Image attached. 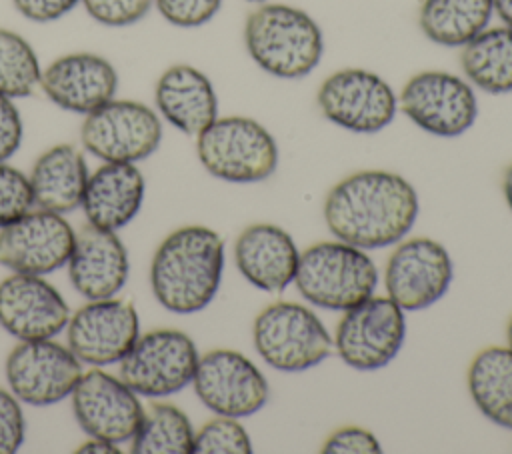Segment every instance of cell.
Here are the masks:
<instances>
[{
  "label": "cell",
  "mask_w": 512,
  "mask_h": 454,
  "mask_svg": "<svg viewBox=\"0 0 512 454\" xmlns=\"http://www.w3.org/2000/svg\"><path fill=\"white\" fill-rule=\"evenodd\" d=\"M416 188L390 170H360L336 182L324 200L330 234L362 250L398 244L418 218Z\"/></svg>",
  "instance_id": "cell-1"
},
{
  "label": "cell",
  "mask_w": 512,
  "mask_h": 454,
  "mask_svg": "<svg viewBox=\"0 0 512 454\" xmlns=\"http://www.w3.org/2000/svg\"><path fill=\"white\" fill-rule=\"evenodd\" d=\"M222 272V236L208 226L190 224L158 244L150 262V288L168 312L194 314L214 300Z\"/></svg>",
  "instance_id": "cell-2"
},
{
  "label": "cell",
  "mask_w": 512,
  "mask_h": 454,
  "mask_svg": "<svg viewBox=\"0 0 512 454\" xmlns=\"http://www.w3.org/2000/svg\"><path fill=\"white\" fill-rule=\"evenodd\" d=\"M244 46L266 74L298 80L320 64L324 36L306 10L282 2H262L246 18Z\"/></svg>",
  "instance_id": "cell-3"
},
{
  "label": "cell",
  "mask_w": 512,
  "mask_h": 454,
  "mask_svg": "<svg viewBox=\"0 0 512 454\" xmlns=\"http://www.w3.org/2000/svg\"><path fill=\"white\" fill-rule=\"evenodd\" d=\"M292 284L312 306L344 312L374 294L378 268L366 250L322 240L300 252Z\"/></svg>",
  "instance_id": "cell-4"
},
{
  "label": "cell",
  "mask_w": 512,
  "mask_h": 454,
  "mask_svg": "<svg viewBox=\"0 0 512 454\" xmlns=\"http://www.w3.org/2000/svg\"><path fill=\"white\" fill-rule=\"evenodd\" d=\"M196 154L210 176L234 184L270 178L280 158L274 136L248 116H218L196 136Z\"/></svg>",
  "instance_id": "cell-5"
},
{
  "label": "cell",
  "mask_w": 512,
  "mask_h": 454,
  "mask_svg": "<svg viewBox=\"0 0 512 454\" xmlns=\"http://www.w3.org/2000/svg\"><path fill=\"white\" fill-rule=\"evenodd\" d=\"M258 356L274 370L304 372L326 360L334 348L322 320L304 304L278 300L258 312L252 326Z\"/></svg>",
  "instance_id": "cell-6"
},
{
  "label": "cell",
  "mask_w": 512,
  "mask_h": 454,
  "mask_svg": "<svg viewBox=\"0 0 512 454\" xmlns=\"http://www.w3.org/2000/svg\"><path fill=\"white\" fill-rule=\"evenodd\" d=\"M198 358V348L186 332L156 328L136 338L118 362V378L138 396L164 398L192 384Z\"/></svg>",
  "instance_id": "cell-7"
},
{
  "label": "cell",
  "mask_w": 512,
  "mask_h": 454,
  "mask_svg": "<svg viewBox=\"0 0 512 454\" xmlns=\"http://www.w3.org/2000/svg\"><path fill=\"white\" fill-rule=\"evenodd\" d=\"M404 338V310L392 298L372 294L342 312L332 342L346 366L372 372L398 356Z\"/></svg>",
  "instance_id": "cell-8"
},
{
  "label": "cell",
  "mask_w": 512,
  "mask_h": 454,
  "mask_svg": "<svg viewBox=\"0 0 512 454\" xmlns=\"http://www.w3.org/2000/svg\"><path fill=\"white\" fill-rule=\"evenodd\" d=\"M398 108L420 130L440 138L468 132L478 116L474 86L444 70H424L410 76L398 94Z\"/></svg>",
  "instance_id": "cell-9"
},
{
  "label": "cell",
  "mask_w": 512,
  "mask_h": 454,
  "mask_svg": "<svg viewBox=\"0 0 512 454\" xmlns=\"http://www.w3.org/2000/svg\"><path fill=\"white\" fill-rule=\"evenodd\" d=\"M316 104L326 120L356 134L384 130L398 112V96L392 86L380 74L364 68L332 72L320 84Z\"/></svg>",
  "instance_id": "cell-10"
},
{
  "label": "cell",
  "mask_w": 512,
  "mask_h": 454,
  "mask_svg": "<svg viewBox=\"0 0 512 454\" xmlns=\"http://www.w3.org/2000/svg\"><path fill=\"white\" fill-rule=\"evenodd\" d=\"M162 140L158 114L136 100H108L86 114L80 126L82 146L104 162H140Z\"/></svg>",
  "instance_id": "cell-11"
},
{
  "label": "cell",
  "mask_w": 512,
  "mask_h": 454,
  "mask_svg": "<svg viewBox=\"0 0 512 454\" xmlns=\"http://www.w3.org/2000/svg\"><path fill=\"white\" fill-rule=\"evenodd\" d=\"M454 278L444 244L428 236L402 238L386 260L384 286L404 312L424 310L444 298Z\"/></svg>",
  "instance_id": "cell-12"
},
{
  "label": "cell",
  "mask_w": 512,
  "mask_h": 454,
  "mask_svg": "<svg viewBox=\"0 0 512 454\" xmlns=\"http://www.w3.org/2000/svg\"><path fill=\"white\" fill-rule=\"evenodd\" d=\"M198 400L218 416L246 418L268 402V382L242 352L214 348L198 358L192 378Z\"/></svg>",
  "instance_id": "cell-13"
},
{
  "label": "cell",
  "mask_w": 512,
  "mask_h": 454,
  "mask_svg": "<svg viewBox=\"0 0 512 454\" xmlns=\"http://www.w3.org/2000/svg\"><path fill=\"white\" fill-rule=\"evenodd\" d=\"M10 392L26 404L50 406L72 394L82 376L76 354L52 338L20 340L4 364Z\"/></svg>",
  "instance_id": "cell-14"
},
{
  "label": "cell",
  "mask_w": 512,
  "mask_h": 454,
  "mask_svg": "<svg viewBox=\"0 0 512 454\" xmlns=\"http://www.w3.org/2000/svg\"><path fill=\"white\" fill-rule=\"evenodd\" d=\"M140 320L132 302L118 298L90 300L80 306L66 324L68 348L76 358L94 368L118 364L136 338Z\"/></svg>",
  "instance_id": "cell-15"
},
{
  "label": "cell",
  "mask_w": 512,
  "mask_h": 454,
  "mask_svg": "<svg viewBox=\"0 0 512 454\" xmlns=\"http://www.w3.org/2000/svg\"><path fill=\"white\" fill-rule=\"evenodd\" d=\"M70 396L78 426L92 438L120 444L130 440L140 426L144 408L138 394L104 370L82 372Z\"/></svg>",
  "instance_id": "cell-16"
},
{
  "label": "cell",
  "mask_w": 512,
  "mask_h": 454,
  "mask_svg": "<svg viewBox=\"0 0 512 454\" xmlns=\"http://www.w3.org/2000/svg\"><path fill=\"white\" fill-rule=\"evenodd\" d=\"M72 246V226L58 212L42 208L0 228V264L12 272L50 274L68 262Z\"/></svg>",
  "instance_id": "cell-17"
},
{
  "label": "cell",
  "mask_w": 512,
  "mask_h": 454,
  "mask_svg": "<svg viewBox=\"0 0 512 454\" xmlns=\"http://www.w3.org/2000/svg\"><path fill=\"white\" fill-rule=\"evenodd\" d=\"M68 320V304L42 276L12 272L0 282V326L14 338H54Z\"/></svg>",
  "instance_id": "cell-18"
},
{
  "label": "cell",
  "mask_w": 512,
  "mask_h": 454,
  "mask_svg": "<svg viewBox=\"0 0 512 454\" xmlns=\"http://www.w3.org/2000/svg\"><path fill=\"white\" fill-rule=\"evenodd\" d=\"M40 88L56 106L76 114H90L114 98L116 68L92 52H72L56 58L40 74Z\"/></svg>",
  "instance_id": "cell-19"
},
{
  "label": "cell",
  "mask_w": 512,
  "mask_h": 454,
  "mask_svg": "<svg viewBox=\"0 0 512 454\" xmlns=\"http://www.w3.org/2000/svg\"><path fill=\"white\" fill-rule=\"evenodd\" d=\"M66 264L74 290L88 300L116 296L130 274L124 242L114 230L92 224L74 232V246Z\"/></svg>",
  "instance_id": "cell-20"
},
{
  "label": "cell",
  "mask_w": 512,
  "mask_h": 454,
  "mask_svg": "<svg viewBox=\"0 0 512 454\" xmlns=\"http://www.w3.org/2000/svg\"><path fill=\"white\" fill-rule=\"evenodd\" d=\"M300 250L280 226L256 222L234 242V264L242 278L258 290L282 292L294 282Z\"/></svg>",
  "instance_id": "cell-21"
},
{
  "label": "cell",
  "mask_w": 512,
  "mask_h": 454,
  "mask_svg": "<svg viewBox=\"0 0 512 454\" xmlns=\"http://www.w3.org/2000/svg\"><path fill=\"white\" fill-rule=\"evenodd\" d=\"M146 182L132 162H104L86 182L82 210L88 224L120 230L132 222L144 202Z\"/></svg>",
  "instance_id": "cell-22"
},
{
  "label": "cell",
  "mask_w": 512,
  "mask_h": 454,
  "mask_svg": "<svg viewBox=\"0 0 512 454\" xmlns=\"http://www.w3.org/2000/svg\"><path fill=\"white\" fill-rule=\"evenodd\" d=\"M154 102L176 130L198 136L218 118V96L210 78L190 64H174L156 80Z\"/></svg>",
  "instance_id": "cell-23"
},
{
  "label": "cell",
  "mask_w": 512,
  "mask_h": 454,
  "mask_svg": "<svg viewBox=\"0 0 512 454\" xmlns=\"http://www.w3.org/2000/svg\"><path fill=\"white\" fill-rule=\"evenodd\" d=\"M88 176L86 160L76 146L56 144L48 148L36 158L28 176L34 204L58 214L76 210L82 204Z\"/></svg>",
  "instance_id": "cell-24"
},
{
  "label": "cell",
  "mask_w": 512,
  "mask_h": 454,
  "mask_svg": "<svg viewBox=\"0 0 512 454\" xmlns=\"http://www.w3.org/2000/svg\"><path fill=\"white\" fill-rule=\"evenodd\" d=\"M468 392L476 408L500 428L512 430V350L482 348L468 366Z\"/></svg>",
  "instance_id": "cell-25"
},
{
  "label": "cell",
  "mask_w": 512,
  "mask_h": 454,
  "mask_svg": "<svg viewBox=\"0 0 512 454\" xmlns=\"http://www.w3.org/2000/svg\"><path fill=\"white\" fill-rule=\"evenodd\" d=\"M460 66L474 88L488 94L512 92V28H484L462 46Z\"/></svg>",
  "instance_id": "cell-26"
},
{
  "label": "cell",
  "mask_w": 512,
  "mask_h": 454,
  "mask_svg": "<svg viewBox=\"0 0 512 454\" xmlns=\"http://www.w3.org/2000/svg\"><path fill=\"white\" fill-rule=\"evenodd\" d=\"M492 14V0H422L418 26L430 42L462 48L488 28Z\"/></svg>",
  "instance_id": "cell-27"
},
{
  "label": "cell",
  "mask_w": 512,
  "mask_h": 454,
  "mask_svg": "<svg viewBox=\"0 0 512 454\" xmlns=\"http://www.w3.org/2000/svg\"><path fill=\"white\" fill-rule=\"evenodd\" d=\"M194 432L190 418L178 406L154 402L144 410L130 438V450L134 454H190Z\"/></svg>",
  "instance_id": "cell-28"
},
{
  "label": "cell",
  "mask_w": 512,
  "mask_h": 454,
  "mask_svg": "<svg viewBox=\"0 0 512 454\" xmlns=\"http://www.w3.org/2000/svg\"><path fill=\"white\" fill-rule=\"evenodd\" d=\"M40 62L26 38L0 28V94L26 98L40 86Z\"/></svg>",
  "instance_id": "cell-29"
},
{
  "label": "cell",
  "mask_w": 512,
  "mask_h": 454,
  "mask_svg": "<svg viewBox=\"0 0 512 454\" xmlns=\"http://www.w3.org/2000/svg\"><path fill=\"white\" fill-rule=\"evenodd\" d=\"M194 454H248L252 440L246 428L232 416H218L194 432Z\"/></svg>",
  "instance_id": "cell-30"
},
{
  "label": "cell",
  "mask_w": 512,
  "mask_h": 454,
  "mask_svg": "<svg viewBox=\"0 0 512 454\" xmlns=\"http://www.w3.org/2000/svg\"><path fill=\"white\" fill-rule=\"evenodd\" d=\"M34 206L32 186L18 168L0 162V228L18 220Z\"/></svg>",
  "instance_id": "cell-31"
},
{
  "label": "cell",
  "mask_w": 512,
  "mask_h": 454,
  "mask_svg": "<svg viewBox=\"0 0 512 454\" xmlns=\"http://www.w3.org/2000/svg\"><path fill=\"white\" fill-rule=\"evenodd\" d=\"M88 16L104 26L120 28L142 20L154 0H80Z\"/></svg>",
  "instance_id": "cell-32"
},
{
  "label": "cell",
  "mask_w": 512,
  "mask_h": 454,
  "mask_svg": "<svg viewBox=\"0 0 512 454\" xmlns=\"http://www.w3.org/2000/svg\"><path fill=\"white\" fill-rule=\"evenodd\" d=\"M160 16L178 28H198L210 22L222 0H154Z\"/></svg>",
  "instance_id": "cell-33"
},
{
  "label": "cell",
  "mask_w": 512,
  "mask_h": 454,
  "mask_svg": "<svg viewBox=\"0 0 512 454\" xmlns=\"http://www.w3.org/2000/svg\"><path fill=\"white\" fill-rule=\"evenodd\" d=\"M24 428L20 400L10 390L0 388V454H12L22 446Z\"/></svg>",
  "instance_id": "cell-34"
},
{
  "label": "cell",
  "mask_w": 512,
  "mask_h": 454,
  "mask_svg": "<svg viewBox=\"0 0 512 454\" xmlns=\"http://www.w3.org/2000/svg\"><path fill=\"white\" fill-rule=\"evenodd\" d=\"M380 450V440L362 426H342L322 444L324 454H374Z\"/></svg>",
  "instance_id": "cell-35"
},
{
  "label": "cell",
  "mask_w": 512,
  "mask_h": 454,
  "mask_svg": "<svg viewBox=\"0 0 512 454\" xmlns=\"http://www.w3.org/2000/svg\"><path fill=\"white\" fill-rule=\"evenodd\" d=\"M22 142V118L10 96L0 94V162H6Z\"/></svg>",
  "instance_id": "cell-36"
},
{
  "label": "cell",
  "mask_w": 512,
  "mask_h": 454,
  "mask_svg": "<svg viewBox=\"0 0 512 454\" xmlns=\"http://www.w3.org/2000/svg\"><path fill=\"white\" fill-rule=\"evenodd\" d=\"M80 0H12L14 8L32 22H52L68 14Z\"/></svg>",
  "instance_id": "cell-37"
},
{
  "label": "cell",
  "mask_w": 512,
  "mask_h": 454,
  "mask_svg": "<svg viewBox=\"0 0 512 454\" xmlns=\"http://www.w3.org/2000/svg\"><path fill=\"white\" fill-rule=\"evenodd\" d=\"M76 452H84V454H112V452H120L116 442H110V440H104V438H92L82 442Z\"/></svg>",
  "instance_id": "cell-38"
},
{
  "label": "cell",
  "mask_w": 512,
  "mask_h": 454,
  "mask_svg": "<svg viewBox=\"0 0 512 454\" xmlns=\"http://www.w3.org/2000/svg\"><path fill=\"white\" fill-rule=\"evenodd\" d=\"M494 12L500 16L504 26L512 28V0H492Z\"/></svg>",
  "instance_id": "cell-39"
},
{
  "label": "cell",
  "mask_w": 512,
  "mask_h": 454,
  "mask_svg": "<svg viewBox=\"0 0 512 454\" xmlns=\"http://www.w3.org/2000/svg\"><path fill=\"white\" fill-rule=\"evenodd\" d=\"M502 192H504V198H506V204L508 208L512 210V164L506 168L504 172V178H502Z\"/></svg>",
  "instance_id": "cell-40"
},
{
  "label": "cell",
  "mask_w": 512,
  "mask_h": 454,
  "mask_svg": "<svg viewBox=\"0 0 512 454\" xmlns=\"http://www.w3.org/2000/svg\"><path fill=\"white\" fill-rule=\"evenodd\" d=\"M506 342H508V348L512 350V316H510L508 326H506Z\"/></svg>",
  "instance_id": "cell-41"
},
{
  "label": "cell",
  "mask_w": 512,
  "mask_h": 454,
  "mask_svg": "<svg viewBox=\"0 0 512 454\" xmlns=\"http://www.w3.org/2000/svg\"><path fill=\"white\" fill-rule=\"evenodd\" d=\"M246 2H258V4H262V2H268V0H246Z\"/></svg>",
  "instance_id": "cell-42"
}]
</instances>
